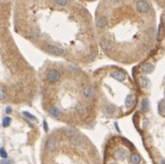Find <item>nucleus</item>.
Returning a JSON list of instances; mask_svg holds the SVG:
<instances>
[{"label":"nucleus","mask_w":165,"mask_h":164,"mask_svg":"<svg viewBox=\"0 0 165 164\" xmlns=\"http://www.w3.org/2000/svg\"><path fill=\"white\" fill-rule=\"evenodd\" d=\"M60 77H61V75H60V72H59L57 69H51V70H49L48 74H46V79H48V82L52 83V84L59 82V81H60Z\"/></svg>","instance_id":"1"},{"label":"nucleus","mask_w":165,"mask_h":164,"mask_svg":"<svg viewBox=\"0 0 165 164\" xmlns=\"http://www.w3.org/2000/svg\"><path fill=\"white\" fill-rule=\"evenodd\" d=\"M136 8H137L138 12L144 13V14H146V13H148V12L151 10L149 3H148L147 1H145V0H139V1H137V2H136Z\"/></svg>","instance_id":"2"},{"label":"nucleus","mask_w":165,"mask_h":164,"mask_svg":"<svg viewBox=\"0 0 165 164\" xmlns=\"http://www.w3.org/2000/svg\"><path fill=\"white\" fill-rule=\"evenodd\" d=\"M45 51L52 55H63V53H65L63 49H61L59 46H55V45H46Z\"/></svg>","instance_id":"3"},{"label":"nucleus","mask_w":165,"mask_h":164,"mask_svg":"<svg viewBox=\"0 0 165 164\" xmlns=\"http://www.w3.org/2000/svg\"><path fill=\"white\" fill-rule=\"evenodd\" d=\"M114 157H115L117 160L123 161V160H125V159L128 157V150H125V148H122V147L118 148V150L114 152Z\"/></svg>","instance_id":"4"},{"label":"nucleus","mask_w":165,"mask_h":164,"mask_svg":"<svg viewBox=\"0 0 165 164\" xmlns=\"http://www.w3.org/2000/svg\"><path fill=\"white\" fill-rule=\"evenodd\" d=\"M57 139H55V137H50V138H48V140H46V150H49V152H53V150H57Z\"/></svg>","instance_id":"5"},{"label":"nucleus","mask_w":165,"mask_h":164,"mask_svg":"<svg viewBox=\"0 0 165 164\" xmlns=\"http://www.w3.org/2000/svg\"><path fill=\"white\" fill-rule=\"evenodd\" d=\"M82 93H84V95H85L86 98H93L95 92H94V88L91 85H86L84 87V90H82Z\"/></svg>","instance_id":"6"},{"label":"nucleus","mask_w":165,"mask_h":164,"mask_svg":"<svg viewBox=\"0 0 165 164\" xmlns=\"http://www.w3.org/2000/svg\"><path fill=\"white\" fill-rule=\"evenodd\" d=\"M112 77H113L114 79H117L118 82H124V81H125V74L122 72V71H120V70L112 72Z\"/></svg>","instance_id":"7"},{"label":"nucleus","mask_w":165,"mask_h":164,"mask_svg":"<svg viewBox=\"0 0 165 164\" xmlns=\"http://www.w3.org/2000/svg\"><path fill=\"white\" fill-rule=\"evenodd\" d=\"M134 103H135V97H134V95H132V94L127 95L125 100H124V105H125L127 108H130V107L134 105Z\"/></svg>","instance_id":"8"},{"label":"nucleus","mask_w":165,"mask_h":164,"mask_svg":"<svg viewBox=\"0 0 165 164\" xmlns=\"http://www.w3.org/2000/svg\"><path fill=\"white\" fill-rule=\"evenodd\" d=\"M106 24H108V20H106V17H101L100 19H97V23H96V25H97V27L98 28H103V27H105L106 26Z\"/></svg>","instance_id":"9"},{"label":"nucleus","mask_w":165,"mask_h":164,"mask_svg":"<svg viewBox=\"0 0 165 164\" xmlns=\"http://www.w3.org/2000/svg\"><path fill=\"white\" fill-rule=\"evenodd\" d=\"M140 108H141V111L142 112H147L149 110V102L147 98H144L141 101V104H140Z\"/></svg>","instance_id":"10"},{"label":"nucleus","mask_w":165,"mask_h":164,"mask_svg":"<svg viewBox=\"0 0 165 164\" xmlns=\"http://www.w3.org/2000/svg\"><path fill=\"white\" fill-rule=\"evenodd\" d=\"M153 69H154V65H153L151 62H148V64L144 65V67H142V72H144V74H149V72L153 71Z\"/></svg>","instance_id":"11"},{"label":"nucleus","mask_w":165,"mask_h":164,"mask_svg":"<svg viewBox=\"0 0 165 164\" xmlns=\"http://www.w3.org/2000/svg\"><path fill=\"white\" fill-rule=\"evenodd\" d=\"M139 83H140V85L142 86V87H148L149 86V79L147 78V77H145V76H140L139 77Z\"/></svg>","instance_id":"12"},{"label":"nucleus","mask_w":165,"mask_h":164,"mask_svg":"<svg viewBox=\"0 0 165 164\" xmlns=\"http://www.w3.org/2000/svg\"><path fill=\"white\" fill-rule=\"evenodd\" d=\"M130 162L132 164H139L141 162L140 155H138V154H132V155L130 156Z\"/></svg>","instance_id":"13"},{"label":"nucleus","mask_w":165,"mask_h":164,"mask_svg":"<svg viewBox=\"0 0 165 164\" xmlns=\"http://www.w3.org/2000/svg\"><path fill=\"white\" fill-rule=\"evenodd\" d=\"M50 114L52 115V117H55V118H58V117H60V114H61V112H60V110L58 109V108H51L50 109Z\"/></svg>","instance_id":"14"},{"label":"nucleus","mask_w":165,"mask_h":164,"mask_svg":"<svg viewBox=\"0 0 165 164\" xmlns=\"http://www.w3.org/2000/svg\"><path fill=\"white\" fill-rule=\"evenodd\" d=\"M65 133H66V135H68V136H75V135H77V131L74 129V128H66L65 129Z\"/></svg>","instance_id":"15"},{"label":"nucleus","mask_w":165,"mask_h":164,"mask_svg":"<svg viewBox=\"0 0 165 164\" xmlns=\"http://www.w3.org/2000/svg\"><path fill=\"white\" fill-rule=\"evenodd\" d=\"M158 111H160V113L162 114V117H164V115H165V112H164V100H162V101L158 103Z\"/></svg>","instance_id":"16"},{"label":"nucleus","mask_w":165,"mask_h":164,"mask_svg":"<svg viewBox=\"0 0 165 164\" xmlns=\"http://www.w3.org/2000/svg\"><path fill=\"white\" fill-rule=\"evenodd\" d=\"M23 115H24V117H26V118L29 119V120H34V121L36 120V119H35V117H34L33 114H31L29 112H26V111H24V112H23Z\"/></svg>","instance_id":"17"},{"label":"nucleus","mask_w":165,"mask_h":164,"mask_svg":"<svg viewBox=\"0 0 165 164\" xmlns=\"http://www.w3.org/2000/svg\"><path fill=\"white\" fill-rule=\"evenodd\" d=\"M10 122H12V119H10L9 117H6V118L2 120V126H3V127H8V126L10 124Z\"/></svg>","instance_id":"18"},{"label":"nucleus","mask_w":165,"mask_h":164,"mask_svg":"<svg viewBox=\"0 0 165 164\" xmlns=\"http://www.w3.org/2000/svg\"><path fill=\"white\" fill-rule=\"evenodd\" d=\"M55 1H57V3L60 5V6H66L67 2H68V0H55Z\"/></svg>","instance_id":"19"},{"label":"nucleus","mask_w":165,"mask_h":164,"mask_svg":"<svg viewBox=\"0 0 165 164\" xmlns=\"http://www.w3.org/2000/svg\"><path fill=\"white\" fill-rule=\"evenodd\" d=\"M0 155H1V157H3V159H7V153H6V150H3V148H0Z\"/></svg>","instance_id":"20"},{"label":"nucleus","mask_w":165,"mask_h":164,"mask_svg":"<svg viewBox=\"0 0 165 164\" xmlns=\"http://www.w3.org/2000/svg\"><path fill=\"white\" fill-rule=\"evenodd\" d=\"M5 97H6V92L2 88H0V100H5Z\"/></svg>","instance_id":"21"},{"label":"nucleus","mask_w":165,"mask_h":164,"mask_svg":"<svg viewBox=\"0 0 165 164\" xmlns=\"http://www.w3.org/2000/svg\"><path fill=\"white\" fill-rule=\"evenodd\" d=\"M12 163H13V161H12V160H7V161L5 160V161L0 162V164H12Z\"/></svg>","instance_id":"22"},{"label":"nucleus","mask_w":165,"mask_h":164,"mask_svg":"<svg viewBox=\"0 0 165 164\" xmlns=\"http://www.w3.org/2000/svg\"><path fill=\"white\" fill-rule=\"evenodd\" d=\"M44 129H45V131H48V130H49V128H48V123H46V121H44Z\"/></svg>","instance_id":"23"},{"label":"nucleus","mask_w":165,"mask_h":164,"mask_svg":"<svg viewBox=\"0 0 165 164\" xmlns=\"http://www.w3.org/2000/svg\"><path fill=\"white\" fill-rule=\"evenodd\" d=\"M12 112V109L8 107V108H6V113H10Z\"/></svg>","instance_id":"24"},{"label":"nucleus","mask_w":165,"mask_h":164,"mask_svg":"<svg viewBox=\"0 0 165 164\" xmlns=\"http://www.w3.org/2000/svg\"><path fill=\"white\" fill-rule=\"evenodd\" d=\"M112 164H114V163H112Z\"/></svg>","instance_id":"25"}]
</instances>
